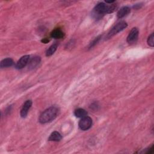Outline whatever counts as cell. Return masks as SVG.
Listing matches in <instances>:
<instances>
[{
  "instance_id": "6",
  "label": "cell",
  "mask_w": 154,
  "mask_h": 154,
  "mask_svg": "<svg viewBox=\"0 0 154 154\" xmlns=\"http://www.w3.org/2000/svg\"><path fill=\"white\" fill-rule=\"evenodd\" d=\"M30 61V55H27L22 57L16 63L15 68L17 69H21L25 68Z\"/></svg>"
},
{
  "instance_id": "3",
  "label": "cell",
  "mask_w": 154,
  "mask_h": 154,
  "mask_svg": "<svg viewBox=\"0 0 154 154\" xmlns=\"http://www.w3.org/2000/svg\"><path fill=\"white\" fill-rule=\"evenodd\" d=\"M127 26H128V24L125 21H121V22L119 23L110 31V32L108 33V34L107 36V39L110 38L114 35L117 34L119 32H121L122 30H123L124 29H125L127 27Z\"/></svg>"
},
{
  "instance_id": "5",
  "label": "cell",
  "mask_w": 154,
  "mask_h": 154,
  "mask_svg": "<svg viewBox=\"0 0 154 154\" xmlns=\"http://www.w3.org/2000/svg\"><path fill=\"white\" fill-rule=\"evenodd\" d=\"M78 125L81 130L87 131L92 126V119L89 116H85L80 120Z\"/></svg>"
},
{
  "instance_id": "1",
  "label": "cell",
  "mask_w": 154,
  "mask_h": 154,
  "mask_svg": "<svg viewBox=\"0 0 154 154\" xmlns=\"http://www.w3.org/2000/svg\"><path fill=\"white\" fill-rule=\"evenodd\" d=\"M59 110L56 107H51L45 110L40 116L38 121L42 124L47 123L54 121L59 115Z\"/></svg>"
},
{
  "instance_id": "9",
  "label": "cell",
  "mask_w": 154,
  "mask_h": 154,
  "mask_svg": "<svg viewBox=\"0 0 154 154\" xmlns=\"http://www.w3.org/2000/svg\"><path fill=\"white\" fill-rule=\"evenodd\" d=\"M131 12V9L129 7H123L122 8H121L118 12L117 16L118 17L119 19L123 18L125 16H127Z\"/></svg>"
},
{
  "instance_id": "10",
  "label": "cell",
  "mask_w": 154,
  "mask_h": 154,
  "mask_svg": "<svg viewBox=\"0 0 154 154\" xmlns=\"http://www.w3.org/2000/svg\"><path fill=\"white\" fill-rule=\"evenodd\" d=\"M62 135L59 132L54 131L50 135L49 137L48 138V140L52 142H59L62 140Z\"/></svg>"
},
{
  "instance_id": "13",
  "label": "cell",
  "mask_w": 154,
  "mask_h": 154,
  "mask_svg": "<svg viewBox=\"0 0 154 154\" xmlns=\"http://www.w3.org/2000/svg\"><path fill=\"white\" fill-rule=\"evenodd\" d=\"M74 114L76 118H83L85 116H87V112L83 108H78L76 109L75 112Z\"/></svg>"
},
{
  "instance_id": "12",
  "label": "cell",
  "mask_w": 154,
  "mask_h": 154,
  "mask_svg": "<svg viewBox=\"0 0 154 154\" xmlns=\"http://www.w3.org/2000/svg\"><path fill=\"white\" fill-rule=\"evenodd\" d=\"M13 64H14L13 60L12 59H10V58H7V59H5L1 62V63H0V67H1V68H9L12 66Z\"/></svg>"
},
{
  "instance_id": "14",
  "label": "cell",
  "mask_w": 154,
  "mask_h": 154,
  "mask_svg": "<svg viewBox=\"0 0 154 154\" xmlns=\"http://www.w3.org/2000/svg\"><path fill=\"white\" fill-rule=\"evenodd\" d=\"M57 47H58V45L57 44H54L53 45H52L48 49V50L46 51V55L47 57H49V56H51L52 55L54 54V53L56 51L57 49Z\"/></svg>"
},
{
  "instance_id": "8",
  "label": "cell",
  "mask_w": 154,
  "mask_h": 154,
  "mask_svg": "<svg viewBox=\"0 0 154 154\" xmlns=\"http://www.w3.org/2000/svg\"><path fill=\"white\" fill-rule=\"evenodd\" d=\"M41 60V59L40 57H38V56L34 57L32 59L30 60V61H29L28 69L31 70L34 69L36 67H37L38 65V64L40 63Z\"/></svg>"
},
{
  "instance_id": "7",
  "label": "cell",
  "mask_w": 154,
  "mask_h": 154,
  "mask_svg": "<svg viewBox=\"0 0 154 154\" xmlns=\"http://www.w3.org/2000/svg\"><path fill=\"white\" fill-rule=\"evenodd\" d=\"M31 105H32V101L31 100H27L24 103L21 110V116L23 118H25L27 117L28 113L30 108L31 107Z\"/></svg>"
},
{
  "instance_id": "15",
  "label": "cell",
  "mask_w": 154,
  "mask_h": 154,
  "mask_svg": "<svg viewBox=\"0 0 154 154\" xmlns=\"http://www.w3.org/2000/svg\"><path fill=\"white\" fill-rule=\"evenodd\" d=\"M147 44L151 46V47H153L154 46V36H153V33H152L147 38Z\"/></svg>"
},
{
  "instance_id": "2",
  "label": "cell",
  "mask_w": 154,
  "mask_h": 154,
  "mask_svg": "<svg viewBox=\"0 0 154 154\" xmlns=\"http://www.w3.org/2000/svg\"><path fill=\"white\" fill-rule=\"evenodd\" d=\"M117 8L118 6L116 4H112L111 5H107L104 3H100L95 6L94 12L95 14H97L98 15H104L114 12Z\"/></svg>"
},
{
  "instance_id": "18",
  "label": "cell",
  "mask_w": 154,
  "mask_h": 154,
  "mask_svg": "<svg viewBox=\"0 0 154 154\" xmlns=\"http://www.w3.org/2000/svg\"><path fill=\"white\" fill-rule=\"evenodd\" d=\"M42 42H44V44H46V43H48V42H49V40H48V39H47V38H44V40H42Z\"/></svg>"
},
{
  "instance_id": "17",
  "label": "cell",
  "mask_w": 154,
  "mask_h": 154,
  "mask_svg": "<svg viewBox=\"0 0 154 154\" xmlns=\"http://www.w3.org/2000/svg\"><path fill=\"white\" fill-rule=\"evenodd\" d=\"M154 147H153V145H152L150 148H149V150L146 152L147 153H153V152H154V150H153Z\"/></svg>"
},
{
  "instance_id": "4",
  "label": "cell",
  "mask_w": 154,
  "mask_h": 154,
  "mask_svg": "<svg viewBox=\"0 0 154 154\" xmlns=\"http://www.w3.org/2000/svg\"><path fill=\"white\" fill-rule=\"evenodd\" d=\"M139 31L137 28H133L127 37V42L129 45L136 44L139 38Z\"/></svg>"
},
{
  "instance_id": "11",
  "label": "cell",
  "mask_w": 154,
  "mask_h": 154,
  "mask_svg": "<svg viewBox=\"0 0 154 154\" xmlns=\"http://www.w3.org/2000/svg\"><path fill=\"white\" fill-rule=\"evenodd\" d=\"M51 36L52 38L59 39V38H62L64 37L65 34L60 29H55L51 32Z\"/></svg>"
},
{
  "instance_id": "16",
  "label": "cell",
  "mask_w": 154,
  "mask_h": 154,
  "mask_svg": "<svg viewBox=\"0 0 154 154\" xmlns=\"http://www.w3.org/2000/svg\"><path fill=\"white\" fill-rule=\"evenodd\" d=\"M100 37H98L97 38H96L94 41H93V42L92 43H91V44L90 45V48H92L93 47V46H94L96 44H97V43L99 42V41L100 40Z\"/></svg>"
}]
</instances>
